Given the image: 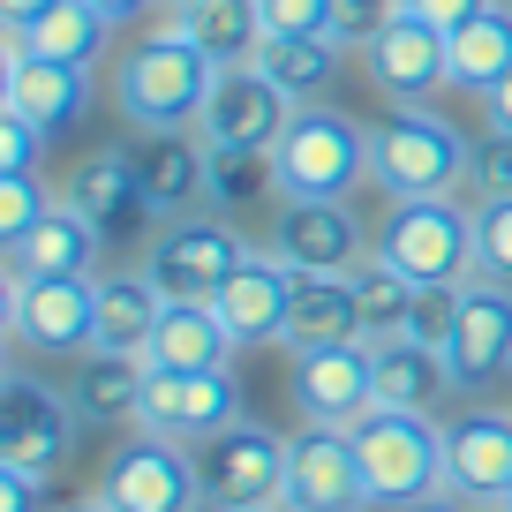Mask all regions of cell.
I'll use <instances>...</instances> for the list:
<instances>
[{
	"instance_id": "cell-20",
	"label": "cell",
	"mask_w": 512,
	"mask_h": 512,
	"mask_svg": "<svg viewBox=\"0 0 512 512\" xmlns=\"http://www.w3.org/2000/svg\"><path fill=\"white\" fill-rule=\"evenodd\" d=\"M294 264L279 249H249L234 264V279L219 287V317L241 347H279L287 339V309H294Z\"/></svg>"
},
{
	"instance_id": "cell-33",
	"label": "cell",
	"mask_w": 512,
	"mask_h": 512,
	"mask_svg": "<svg viewBox=\"0 0 512 512\" xmlns=\"http://www.w3.org/2000/svg\"><path fill=\"white\" fill-rule=\"evenodd\" d=\"M415 279L392 272L384 256H369L362 272H354V302H362V339L369 347H384V339H407L415 332Z\"/></svg>"
},
{
	"instance_id": "cell-9",
	"label": "cell",
	"mask_w": 512,
	"mask_h": 512,
	"mask_svg": "<svg viewBox=\"0 0 512 512\" xmlns=\"http://www.w3.org/2000/svg\"><path fill=\"white\" fill-rule=\"evenodd\" d=\"M0 324H8L16 347L76 362V354L98 347V279H23V272H8L0 279Z\"/></svg>"
},
{
	"instance_id": "cell-21",
	"label": "cell",
	"mask_w": 512,
	"mask_h": 512,
	"mask_svg": "<svg viewBox=\"0 0 512 512\" xmlns=\"http://www.w3.org/2000/svg\"><path fill=\"white\" fill-rule=\"evenodd\" d=\"M0 264L23 272V279H98V264H106V226H91L76 204H53L23 241L0 249Z\"/></svg>"
},
{
	"instance_id": "cell-44",
	"label": "cell",
	"mask_w": 512,
	"mask_h": 512,
	"mask_svg": "<svg viewBox=\"0 0 512 512\" xmlns=\"http://www.w3.org/2000/svg\"><path fill=\"white\" fill-rule=\"evenodd\" d=\"M98 8H106L113 23H136V16H151V8H159V0H98Z\"/></svg>"
},
{
	"instance_id": "cell-24",
	"label": "cell",
	"mask_w": 512,
	"mask_h": 512,
	"mask_svg": "<svg viewBox=\"0 0 512 512\" xmlns=\"http://www.w3.org/2000/svg\"><path fill=\"white\" fill-rule=\"evenodd\" d=\"M234 354H241V339L226 332L219 302H166L144 362L151 369H234Z\"/></svg>"
},
{
	"instance_id": "cell-2",
	"label": "cell",
	"mask_w": 512,
	"mask_h": 512,
	"mask_svg": "<svg viewBox=\"0 0 512 512\" xmlns=\"http://www.w3.org/2000/svg\"><path fill=\"white\" fill-rule=\"evenodd\" d=\"M211 83H219V61H211L196 38H181L174 23H151L136 46L121 53V76H113V106L136 136H166V128H196Z\"/></svg>"
},
{
	"instance_id": "cell-48",
	"label": "cell",
	"mask_w": 512,
	"mask_h": 512,
	"mask_svg": "<svg viewBox=\"0 0 512 512\" xmlns=\"http://www.w3.org/2000/svg\"><path fill=\"white\" fill-rule=\"evenodd\" d=\"M264 512H287V505H264Z\"/></svg>"
},
{
	"instance_id": "cell-22",
	"label": "cell",
	"mask_w": 512,
	"mask_h": 512,
	"mask_svg": "<svg viewBox=\"0 0 512 512\" xmlns=\"http://www.w3.org/2000/svg\"><path fill=\"white\" fill-rule=\"evenodd\" d=\"M144 377L151 362L144 354H113V347H91L68 362V407L83 415V430H136V407H144Z\"/></svg>"
},
{
	"instance_id": "cell-31",
	"label": "cell",
	"mask_w": 512,
	"mask_h": 512,
	"mask_svg": "<svg viewBox=\"0 0 512 512\" xmlns=\"http://www.w3.org/2000/svg\"><path fill=\"white\" fill-rule=\"evenodd\" d=\"M166 317V294L144 272H98V347L113 354H144L151 332Z\"/></svg>"
},
{
	"instance_id": "cell-40",
	"label": "cell",
	"mask_w": 512,
	"mask_h": 512,
	"mask_svg": "<svg viewBox=\"0 0 512 512\" xmlns=\"http://www.w3.org/2000/svg\"><path fill=\"white\" fill-rule=\"evenodd\" d=\"M0 512H46V482L0 460Z\"/></svg>"
},
{
	"instance_id": "cell-42",
	"label": "cell",
	"mask_w": 512,
	"mask_h": 512,
	"mask_svg": "<svg viewBox=\"0 0 512 512\" xmlns=\"http://www.w3.org/2000/svg\"><path fill=\"white\" fill-rule=\"evenodd\" d=\"M53 0H0V31H23V23H38Z\"/></svg>"
},
{
	"instance_id": "cell-25",
	"label": "cell",
	"mask_w": 512,
	"mask_h": 512,
	"mask_svg": "<svg viewBox=\"0 0 512 512\" xmlns=\"http://www.w3.org/2000/svg\"><path fill=\"white\" fill-rule=\"evenodd\" d=\"M61 204H76L91 226H121L128 211H151L144 204V174H136V151H121V144H106V151H91V159H76L68 166V181H61Z\"/></svg>"
},
{
	"instance_id": "cell-49",
	"label": "cell",
	"mask_w": 512,
	"mask_h": 512,
	"mask_svg": "<svg viewBox=\"0 0 512 512\" xmlns=\"http://www.w3.org/2000/svg\"><path fill=\"white\" fill-rule=\"evenodd\" d=\"M505 505H512V497H505Z\"/></svg>"
},
{
	"instance_id": "cell-37",
	"label": "cell",
	"mask_w": 512,
	"mask_h": 512,
	"mask_svg": "<svg viewBox=\"0 0 512 512\" xmlns=\"http://www.w3.org/2000/svg\"><path fill=\"white\" fill-rule=\"evenodd\" d=\"M38 159H46V128L0 98V174H38Z\"/></svg>"
},
{
	"instance_id": "cell-23",
	"label": "cell",
	"mask_w": 512,
	"mask_h": 512,
	"mask_svg": "<svg viewBox=\"0 0 512 512\" xmlns=\"http://www.w3.org/2000/svg\"><path fill=\"white\" fill-rule=\"evenodd\" d=\"M128 151H136V174H144V204L159 219L196 211L211 196V144L196 128H166V136H144V144H128Z\"/></svg>"
},
{
	"instance_id": "cell-26",
	"label": "cell",
	"mask_w": 512,
	"mask_h": 512,
	"mask_svg": "<svg viewBox=\"0 0 512 512\" xmlns=\"http://www.w3.org/2000/svg\"><path fill=\"white\" fill-rule=\"evenodd\" d=\"M354 339H362L354 279H294V309H287V339H279V347L287 354H317V347H354Z\"/></svg>"
},
{
	"instance_id": "cell-11",
	"label": "cell",
	"mask_w": 512,
	"mask_h": 512,
	"mask_svg": "<svg viewBox=\"0 0 512 512\" xmlns=\"http://www.w3.org/2000/svg\"><path fill=\"white\" fill-rule=\"evenodd\" d=\"M76 430H83V415L68 407V392L38 384L31 369H8V377H0V460L8 467L53 482L68 467V452H76Z\"/></svg>"
},
{
	"instance_id": "cell-10",
	"label": "cell",
	"mask_w": 512,
	"mask_h": 512,
	"mask_svg": "<svg viewBox=\"0 0 512 512\" xmlns=\"http://www.w3.org/2000/svg\"><path fill=\"white\" fill-rule=\"evenodd\" d=\"M98 497L113 512H211L204 505V475H196V452L174 437H121L98 467Z\"/></svg>"
},
{
	"instance_id": "cell-18",
	"label": "cell",
	"mask_w": 512,
	"mask_h": 512,
	"mask_svg": "<svg viewBox=\"0 0 512 512\" xmlns=\"http://www.w3.org/2000/svg\"><path fill=\"white\" fill-rule=\"evenodd\" d=\"M445 490L467 505H505L512 497V407L445 415Z\"/></svg>"
},
{
	"instance_id": "cell-32",
	"label": "cell",
	"mask_w": 512,
	"mask_h": 512,
	"mask_svg": "<svg viewBox=\"0 0 512 512\" xmlns=\"http://www.w3.org/2000/svg\"><path fill=\"white\" fill-rule=\"evenodd\" d=\"M339 61H347V46H339L332 31H317V38H264V53H256V68H264L294 106H317V98L332 91Z\"/></svg>"
},
{
	"instance_id": "cell-43",
	"label": "cell",
	"mask_w": 512,
	"mask_h": 512,
	"mask_svg": "<svg viewBox=\"0 0 512 512\" xmlns=\"http://www.w3.org/2000/svg\"><path fill=\"white\" fill-rule=\"evenodd\" d=\"M482 121H490V128H505V136H512V76L497 83L490 98H482Z\"/></svg>"
},
{
	"instance_id": "cell-12",
	"label": "cell",
	"mask_w": 512,
	"mask_h": 512,
	"mask_svg": "<svg viewBox=\"0 0 512 512\" xmlns=\"http://www.w3.org/2000/svg\"><path fill=\"white\" fill-rule=\"evenodd\" d=\"M445 369H452V392L482 400L512 377V287L505 279H467L460 309H452V332H445Z\"/></svg>"
},
{
	"instance_id": "cell-19",
	"label": "cell",
	"mask_w": 512,
	"mask_h": 512,
	"mask_svg": "<svg viewBox=\"0 0 512 512\" xmlns=\"http://www.w3.org/2000/svg\"><path fill=\"white\" fill-rule=\"evenodd\" d=\"M0 98L23 106L46 136H61V128H76L83 113H91V68L46 61V53H31L23 38H0Z\"/></svg>"
},
{
	"instance_id": "cell-4",
	"label": "cell",
	"mask_w": 512,
	"mask_h": 512,
	"mask_svg": "<svg viewBox=\"0 0 512 512\" xmlns=\"http://www.w3.org/2000/svg\"><path fill=\"white\" fill-rule=\"evenodd\" d=\"M377 256L392 272H407L415 287H467V279H482L475 204L467 196H407V204H384Z\"/></svg>"
},
{
	"instance_id": "cell-5",
	"label": "cell",
	"mask_w": 512,
	"mask_h": 512,
	"mask_svg": "<svg viewBox=\"0 0 512 512\" xmlns=\"http://www.w3.org/2000/svg\"><path fill=\"white\" fill-rule=\"evenodd\" d=\"M272 196H354L369 181V121L347 106H294L287 136L272 144Z\"/></svg>"
},
{
	"instance_id": "cell-13",
	"label": "cell",
	"mask_w": 512,
	"mask_h": 512,
	"mask_svg": "<svg viewBox=\"0 0 512 512\" xmlns=\"http://www.w3.org/2000/svg\"><path fill=\"white\" fill-rule=\"evenodd\" d=\"M226 422H241V384L234 369H151L144 377V407H136V430L174 437V445H204Z\"/></svg>"
},
{
	"instance_id": "cell-16",
	"label": "cell",
	"mask_w": 512,
	"mask_h": 512,
	"mask_svg": "<svg viewBox=\"0 0 512 512\" xmlns=\"http://www.w3.org/2000/svg\"><path fill=\"white\" fill-rule=\"evenodd\" d=\"M287 400L302 422H332V430H354V422L377 407V354L354 339V347H317V354H287Z\"/></svg>"
},
{
	"instance_id": "cell-27",
	"label": "cell",
	"mask_w": 512,
	"mask_h": 512,
	"mask_svg": "<svg viewBox=\"0 0 512 512\" xmlns=\"http://www.w3.org/2000/svg\"><path fill=\"white\" fill-rule=\"evenodd\" d=\"M166 23L211 53L219 68H241L264 53V8L256 0H166Z\"/></svg>"
},
{
	"instance_id": "cell-46",
	"label": "cell",
	"mask_w": 512,
	"mask_h": 512,
	"mask_svg": "<svg viewBox=\"0 0 512 512\" xmlns=\"http://www.w3.org/2000/svg\"><path fill=\"white\" fill-rule=\"evenodd\" d=\"M46 512H113V505H106V497L91 490V497H68V505H46Z\"/></svg>"
},
{
	"instance_id": "cell-47",
	"label": "cell",
	"mask_w": 512,
	"mask_h": 512,
	"mask_svg": "<svg viewBox=\"0 0 512 512\" xmlns=\"http://www.w3.org/2000/svg\"><path fill=\"white\" fill-rule=\"evenodd\" d=\"M475 512H512V505H475Z\"/></svg>"
},
{
	"instance_id": "cell-45",
	"label": "cell",
	"mask_w": 512,
	"mask_h": 512,
	"mask_svg": "<svg viewBox=\"0 0 512 512\" xmlns=\"http://www.w3.org/2000/svg\"><path fill=\"white\" fill-rule=\"evenodd\" d=\"M400 512H475L467 497H452V490H437V497H422V505H400Z\"/></svg>"
},
{
	"instance_id": "cell-39",
	"label": "cell",
	"mask_w": 512,
	"mask_h": 512,
	"mask_svg": "<svg viewBox=\"0 0 512 512\" xmlns=\"http://www.w3.org/2000/svg\"><path fill=\"white\" fill-rule=\"evenodd\" d=\"M392 16H400V0H332V38L362 53V46H369V38H377Z\"/></svg>"
},
{
	"instance_id": "cell-8",
	"label": "cell",
	"mask_w": 512,
	"mask_h": 512,
	"mask_svg": "<svg viewBox=\"0 0 512 512\" xmlns=\"http://www.w3.org/2000/svg\"><path fill=\"white\" fill-rule=\"evenodd\" d=\"M196 475H204V505L211 512L287 505V437L264 430L256 415H241V422H226L219 437L196 445Z\"/></svg>"
},
{
	"instance_id": "cell-50",
	"label": "cell",
	"mask_w": 512,
	"mask_h": 512,
	"mask_svg": "<svg viewBox=\"0 0 512 512\" xmlns=\"http://www.w3.org/2000/svg\"><path fill=\"white\" fill-rule=\"evenodd\" d=\"M159 8H166V0H159Z\"/></svg>"
},
{
	"instance_id": "cell-14",
	"label": "cell",
	"mask_w": 512,
	"mask_h": 512,
	"mask_svg": "<svg viewBox=\"0 0 512 512\" xmlns=\"http://www.w3.org/2000/svg\"><path fill=\"white\" fill-rule=\"evenodd\" d=\"M362 76H369V91H377L384 106H430L437 91H452L445 31L422 23L415 8H400V16L362 46Z\"/></svg>"
},
{
	"instance_id": "cell-35",
	"label": "cell",
	"mask_w": 512,
	"mask_h": 512,
	"mask_svg": "<svg viewBox=\"0 0 512 512\" xmlns=\"http://www.w3.org/2000/svg\"><path fill=\"white\" fill-rule=\"evenodd\" d=\"M53 204H61V196L38 189V174H0V249H8V241H23Z\"/></svg>"
},
{
	"instance_id": "cell-3",
	"label": "cell",
	"mask_w": 512,
	"mask_h": 512,
	"mask_svg": "<svg viewBox=\"0 0 512 512\" xmlns=\"http://www.w3.org/2000/svg\"><path fill=\"white\" fill-rule=\"evenodd\" d=\"M354 460H362L369 512H400L445 490V422L407 415V407H369L354 422Z\"/></svg>"
},
{
	"instance_id": "cell-38",
	"label": "cell",
	"mask_w": 512,
	"mask_h": 512,
	"mask_svg": "<svg viewBox=\"0 0 512 512\" xmlns=\"http://www.w3.org/2000/svg\"><path fill=\"white\" fill-rule=\"evenodd\" d=\"M264 8V38H317L332 31V0H256Z\"/></svg>"
},
{
	"instance_id": "cell-7",
	"label": "cell",
	"mask_w": 512,
	"mask_h": 512,
	"mask_svg": "<svg viewBox=\"0 0 512 512\" xmlns=\"http://www.w3.org/2000/svg\"><path fill=\"white\" fill-rule=\"evenodd\" d=\"M302 279H354L377 256V226L354 219L347 196H272V241Z\"/></svg>"
},
{
	"instance_id": "cell-28",
	"label": "cell",
	"mask_w": 512,
	"mask_h": 512,
	"mask_svg": "<svg viewBox=\"0 0 512 512\" xmlns=\"http://www.w3.org/2000/svg\"><path fill=\"white\" fill-rule=\"evenodd\" d=\"M377 354V407H407V415H437L452 400V369L445 347H422V339H384Z\"/></svg>"
},
{
	"instance_id": "cell-41",
	"label": "cell",
	"mask_w": 512,
	"mask_h": 512,
	"mask_svg": "<svg viewBox=\"0 0 512 512\" xmlns=\"http://www.w3.org/2000/svg\"><path fill=\"white\" fill-rule=\"evenodd\" d=\"M400 8H415L422 23H437V31L452 38V31H460V23H475L482 8H490V0H400Z\"/></svg>"
},
{
	"instance_id": "cell-15",
	"label": "cell",
	"mask_w": 512,
	"mask_h": 512,
	"mask_svg": "<svg viewBox=\"0 0 512 512\" xmlns=\"http://www.w3.org/2000/svg\"><path fill=\"white\" fill-rule=\"evenodd\" d=\"M287 121H294V98L256 61H241V68H219L204 113H196V136L211 151H272L287 136Z\"/></svg>"
},
{
	"instance_id": "cell-30",
	"label": "cell",
	"mask_w": 512,
	"mask_h": 512,
	"mask_svg": "<svg viewBox=\"0 0 512 512\" xmlns=\"http://www.w3.org/2000/svg\"><path fill=\"white\" fill-rule=\"evenodd\" d=\"M8 38H23V46L46 53V61L98 68V61H106V46H113V16L98 8V0H53L38 23H23V31H8Z\"/></svg>"
},
{
	"instance_id": "cell-34",
	"label": "cell",
	"mask_w": 512,
	"mask_h": 512,
	"mask_svg": "<svg viewBox=\"0 0 512 512\" xmlns=\"http://www.w3.org/2000/svg\"><path fill=\"white\" fill-rule=\"evenodd\" d=\"M497 196H512V136L505 128H482L475 166H467V204H497Z\"/></svg>"
},
{
	"instance_id": "cell-6",
	"label": "cell",
	"mask_w": 512,
	"mask_h": 512,
	"mask_svg": "<svg viewBox=\"0 0 512 512\" xmlns=\"http://www.w3.org/2000/svg\"><path fill=\"white\" fill-rule=\"evenodd\" d=\"M241 256H249V241H241L219 211H174V219L151 226L136 272H144L166 302H219V287L234 279Z\"/></svg>"
},
{
	"instance_id": "cell-17",
	"label": "cell",
	"mask_w": 512,
	"mask_h": 512,
	"mask_svg": "<svg viewBox=\"0 0 512 512\" xmlns=\"http://www.w3.org/2000/svg\"><path fill=\"white\" fill-rule=\"evenodd\" d=\"M287 512H369L354 430L302 422V430L287 437Z\"/></svg>"
},
{
	"instance_id": "cell-29",
	"label": "cell",
	"mask_w": 512,
	"mask_h": 512,
	"mask_svg": "<svg viewBox=\"0 0 512 512\" xmlns=\"http://www.w3.org/2000/svg\"><path fill=\"white\" fill-rule=\"evenodd\" d=\"M445 61H452V91L490 98L512 76V0H490L475 23H460L445 38Z\"/></svg>"
},
{
	"instance_id": "cell-36",
	"label": "cell",
	"mask_w": 512,
	"mask_h": 512,
	"mask_svg": "<svg viewBox=\"0 0 512 512\" xmlns=\"http://www.w3.org/2000/svg\"><path fill=\"white\" fill-rule=\"evenodd\" d=\"M475 256H482V279H505L512 287V196L475 204Z\"/></svg>"
},
{
	"instance_id": "cell-1",
	"label": "cell",
	"mask_w": 512,
	"mask_h": 512,
	"mask_svg": "<svg viewBox=\"0 0 512 512\" xmlns=\"http://www.w3.org/2000/svg\"><path fill=\"white\" fill-rule=\"evenodd\" d=\"M369 121V189L384 204L407 196H467V166H475V136L445 121L437 106H377Z\"/></svg>"
}]
</instances>
